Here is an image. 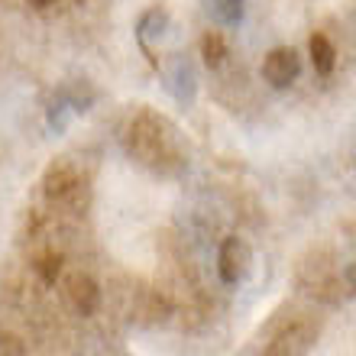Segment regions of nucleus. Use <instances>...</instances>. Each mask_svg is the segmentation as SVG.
I'll return each instance as SVG.
<instances>
[{
	"mask_svg": "<svg viewBox=\"0 0 356 356\" xmlns=\"http://www.w3.org/2000/svg\"><path fill=\"white\" fill-rule=\"evenodd\" d=\"M127 146L140 162H149V165H159L165 156H169V136H165V127L156 113L140 111L130 120V130H127Z\"/></svg>",
	"mask_w": 356,
	"mask_h": 356,
	"instance_id": "f257e3e1",
	"label": "nucleus"
},
{
	"mask_svg": "<svg viewBox=\"0 0 356 356\" xmlns=\"http://www.w3.org/2000/svg\"><path fill=\"white\" fill-rule=\"evenodd\" d=\"M298 75H301V58L291 46L272 49L269 56L263 58V78L272 88H289Z\"/></svg>",
	"mask_w": 356,
	"mask_h": 356,
	"instance_id": "f03ea898",
	"label": "nucleus"
},
{
	"mask_svg": "<svg viewBox=\"0 0 356 356\" xmlns=\"http://www.w3.org/2000/svg\"><path fill=\"white\" fill-rule=\"evenodd\" d=\"M65 301L68 308L75 311V314H94L97 308V301H101V289H97V282L85 272H75V275H68L65 279Z\"/></svg>",
	"mask_w": 356,
	"mask_h": 356,
	"instance_id": "7ed1b4c3",
	"label": "nucleus"
},
{
	"mask_svg": "<svg viewBox=\"0 0 356 356\" xmlns=\"http://www.w3.org/2000/svg\"><path fill=\"white\" fill-rule=\"evenodd\" d=\"M246 269H250V250H246V243L236 240V236L224 240L220 256H217V272H220V279H224L227 285H234V282H240L246 275Z\"/></svg>",
	"mask_w": 356,
	"mask_h": 356,
	"instance_id": "20e7f679",
	"label": "nucleus"
},
{
	"mask_svg": "<svg viewBox=\"0 0 356 356\" xmlns=\"http://www.w3.org/2000/svg\"><path fill=\"white\" fill-rule=\"evenodd\" d=\"M78 185H81V178H78L75 165L65 159L52 162L42 175V191H46L49 201H65L72 191H78Z\"/></svg>",
	"mask_w": 356,
	"mask_h": 356,
	"instance_id": "39448f33",
	"label": "nucleus"
},
{
	"mask_svg": "<svg viewBox=\"0 0 356 356\" xmlns=\"http://www.w3.org/2000/svg\"><path fill=\"white\" fill-rule=\"evenodd\" d=\"M308 52H311V62H314V72L318 75H330L334 65H337V49L330 42L324 33H314L308 39Z\"/></svg>",
	"mask_w": 356,
	"mask_h": 356,
	"instance_id": "423d86ee",
	"label": "nucleus"
},
{
	"mask_svg": "<svg viewBox=\"0 0 356 356\" xmlns=\"http://www.w3.org/2000/svg\"><path fill=\"white\" fill-rule=\"evenodd\" d=\"M201 56H204V65L207 68H217L220 62L227 58V42L220 33H207L204 39H201Z\"/></svg>",
	"mask_w": 356,
	"mask_h": 356,
	"instance_id": "0eeeda50",
	"label": "nucleus"
},
{
	"mask_svg": "<svg viewBox=\"0 0 356 356\" xmlns=\"http://www.w3.org/2000/svg\"><path fill=\"white\" fill-rule=\"evenodd\" d=\"M36 269H39V275H42V282L52 285V282L58 279V272H62V253H46L36 263Z\"/></svg>",
	"mask_w": 356,
	"mask_h": 356,
	"instance_id": "6e6552de",
	"label": "nucleus"
},
{
	"mask_svg": "<svg viewBox=\"0 0 356 356\" xmlns=\"http://www.w3.org/2000/svg\"><path fill=\"white\" fill-rule=\"evenodd\" d=\"M214 13L224 23H236L243 17V0H214Z\"/></svg>",
	"mask_w": 356,
	"mask_h": 356,
	"instance_id": "1a4fd4ad",
	"label": "nucleus"
},
{
	"mask_svg": "<svg viewBox=\"0 0 356 356\" xmlns=\"http://www.w3.org/2000/svg\"><path fill=\"white\" fill-rule=\"evenodd\" d=\"M0 356H26L23 340L13 337V334H0Z\"/></svg>",
	"mask_w": 356,
	"mask_h": 356,
	"instance_id": "9d476101",
	"label": "nucleus"
},
{
	"mask_svg": "<svg viewBox=\"0 0 356 356\" xmlns=\"http://www.w3.org/2000/svg\"><path fill=\"white\" fill-rule=\"evenodd\" d=\"M29 3H33V7H36V10H46V7H52L56 0H29Z\"/></svg>",
	"mask_w": 356,
	"mask_h": 356,
	"instance_id": "9b49d317",
	"label": "nucleus"
},
{
	"mask_svg": "<svg viewBox=\"0 0 356 356\" xmlns=\"http://www.w3.org/2000/svg\"><path fill=\"white\" fill-rule=\"evenodd\" d=\"M350 282H353V289H356V266L350 269Z\"/></svg>",
	"mask_w": 356,
	"mask_h": 356,
	"instance_id": "f8f14e48",
	"label": "nucleus"
}]
</instances>
